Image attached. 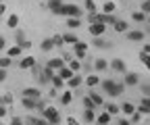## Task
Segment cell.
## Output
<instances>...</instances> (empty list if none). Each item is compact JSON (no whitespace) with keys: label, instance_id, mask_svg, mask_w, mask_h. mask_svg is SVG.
Wrapping results in <instances>:
<instances>
[{"label":"cell","instance_id":"obj_1","mask_svg":"<svg viewBox=\"0 0 150 125\" xmlns=\"http://www.w3.org/2000/svg\"><path fill=\"white\" fill-rule=\"evenodd\" d=\"M81 13H83V11H81L77 4H63V8L59 11V15H65L67 19H79Z\"/></svg>","mask_w":150,"mask_h":125},{"label":"cell","instance_id":"obj_2","mask_svg":"<svg viewBox=\"0 0 150 125\" xmlns=\"http://www.w3.org/2000/svg\"><path fill=\"white\" fill-rule=\"evenodd\" d=\"M40 117H44L50 125H59V123H61V115H59V111H56L54 106H48V109H46Z\"/></svg>","mask_w":150,"mask_h":125},{"label":"cell","instance_id":"obj_3","mask_svg":"<svg viewBox=\"0 0 150 125\" xmlns=\"http://www.w3.org/2000/svg\"><path fill=\"white\" fill-rule=\"evenodd\" d=\"M88 29H90V35H94V38H102V35L106 33V25L104 23H92Z\"/></svg>","mask_w":150,"mask_h":125},{"label":"cell","instance_id":"obj_4","mask_svg":"<svg viewBox=\"0 0 150 125\" xmlns=\"http://www.w3.org/2000/svg\"><path fill=\"white\" fill-rule=\"evenodd\" d=\"M86 52H88V44H86V42H81V40L73 46V54H75V59H79V61H81V59H86Z\"/></svg>","mask_w":150,"mask_h":125},{"label":"cell","instance_id":"obj_5","mask_svg":"<svg viewBox=\"0 0 150 125\" xmlns=\"http://www.w3.org/2000/svg\"><path fill=\"white\" fill-rule=\"evenodd\" d=\"M110 69L117 71V73H123V75L127 73V67H125V61L123 59H112L110 61Z\"/></svg>","mask_w":150,"mask_h":125},{"label":"cell","instance_id":"obj_6","mask_svg":"<svg viewBox=\"0 0 150 125\" xmlns=\"http://www.w3.org/2000/svg\"><path fill=\"white\" fill-rule=\"evenodd\" d=\"M146 38V31H142V29H131V31H127V40L129 42H142Z\"/></svg>","mask_w":150,"mask_h":125},{"label":"cell","instance_id":"obj_7","mask_svg":"<svg viewBox=\"0 0 150 125\" xmlns=\"http://www.w3.org/2000/svg\"><path fill=\"white\" fill-rule=\"evenodd\" d=\"M123 83H125V85H138V83H140V75L127 71V73L123 75Z\"/></svg>","mask_w":150,"mask_h":125},{"label":"cell","instance_id":"obj_8","mask_svg":"<svg viewBox=\"0 0 150 125\" xmlns=\"http://www.w3.org/2000/svg\"><path fill=\"white\" fill-rule=\"evenodd\" d=\"M100 85H102V90H104L108 96H115V90H117V81H112V79H104Z\"/></svg>","mask_w":150,"mask_h":125},{"label":"cell","instance_id":"obj_9","mask_svg":"<svg viewBox=\"0 0 150 125\" xmlns=\"http://www.w3.org/2000/svg\"><path fill=\"white\" fill-rule=\"evenodd\" d=\"M83 81H86V79H83L81 75H77V73H75V75H73V77L67 81V85H69V90H75V88H79Z\"/></svg>","mask_w":150,"mask_h":125},{"label":"cell","instance_id":"obj_10","mask_svg":"<svg viewBox=\"0 0 150 125\" xmlns=\"http://www.w3.org/2000/svg\"><path fill=\"white\" fill-rule=\"evenodd\" d=\"M48 67L54 69L56 73H59L61 69H65V59H50V61H48Z\"/></svg>","mask_w":150,"mask_h":125},{"label":"cell","instance_id":"obj_11","mask_svg":"<svg viewBox=\"0 0 150 125\" xmlns=\"http://www.w3.org/2000/svg\"><path fill=\"white\" fill-rule=\"evenodd\" d=\"M23 96H25V98H33V100H42V98H40V90H38V88H25V90H23Z\"/></svg>","mask_w":150,"mask_h":125},{"label":"cell","instance_id":"obj_12","mask_svg":"<svg viewBox=\"0 0 150 125\" xmlns=\"http://www.w3.org/2000/svg\"><path fill=\"white\" fill-rule=\"evenodd\" d=\"M25 125H50L44 117H25Z\"/></svg>","mask_w":150,"mask_h":125},{"label":"cell","instance_id":"obj_13","mask_svg":"<svg viewBox=\"0 0 150 125\" xmlns=\"http://www.w3.org/2000/svg\"><path fill=\"white\" fill-rule=\"evenodd\" d=\"M19 67L21 69H33L35 67V59L33 56H23L21 61H19Z\"/></svg>","mask_w":150,"mask_h":125},{"label":"cell","instance_id":"obj_14","mask_svg":"<svg viewBox=\"0 0 150 125\" xmlns=\"http://www.w3.org/2000/svg\"><path fill=\"white\" fill-rule=\"evenodd\" d=\"M112 29H115L117 33H127L129 31V25H127V21H123V19H119L115 25H112Z\"/></svg>","mask_w":150,"mask_h":125},{"label":"cell","instance_id":"obj_15","mask_svg":"<svg viewBox=\"0 0 150 125\" xmlns=\"http://www.w3.org/2000/svg\"><path fill=\"white\" fill-rule=\"evenodd\" d=\"M48 8H50V13L59 15V11L63 8V0H48Z\"/></svg>","mask_w":150,"mask_h":125},{"label":"cell","instance_id":"obj_16","mask_svg":"<svg viewBox=\"0 0 150 125\" xmlns=\"http://www.w3.org/2000/svg\"><path fill=\"white\" fill-rule=\"evenodd\" d=\"M21 104L25 106L27 111H35V109H38V100H33V98H25V96H23V98H21Z\"/></svg>","mask_w":150,"mask_h":125},{"label":"cell","instance_id":"obj_17","mask_svg":"<svg viewBox=\"0 0 150 125\" xmlns=\"http://www.w3.org/2000/svg\"><path fill=\"white\" fill-rule=\"evenodd\" d=\"M110 117H112V115L104 111V113H100V115L96 117V123H98V125H108V123H110Z\"/></svg>","mask_w":150,"mask_h":125},{"label":"cell","instance_id":"obj_18","mask_svg":"<svg viewBox=\"0 0 150 125\" xmlns=\"http://www.w3.org/2000/svg\"><path fill=\"white\" fill-rule=\"evenodd\" d=\"M121 111H123V115H129V117H131V115H134V113H136L138 109H136V106L131 104V102H123V106H121Z\"/></svg>","mask_w":150,"mask_h":125},{"label":"cell","instance_id":"obj_19","mask_svg":"<svg viewBox=\"0 0 150 125\" xmlns=\"http://www.w3.org/2000/svg\"><path fill=\"white\" fill-rule=\"evenodd\" d=\"M6 27H11V29H17V27H19V15H8Z\"/></svg>","mask_w":150,"mask_h":125},{"label":"cell","instance_id":"obj_20","mask_svg":"<svg viewBox=\"0 0 150 125\" xmlns=\"http://www.w3.org/2000/svg\"><path fill=\"white\" fill-rule=\"evenodd\" d=\"M65 83H67V81H65L63 77H59V73H56V75L52 77V88H56V90H63Z\"/></svg>","mask_w":150,"mask_h":125},{"label":"cell","instance_id":"obj_21","mask_svg":"<svg viewBox=\"0 0 150 125\" xmlns=\"http://www.w3.org/2000/svg\"><path fill=\"white\" fill-rule=\"evenodd\" d=\"M67 67L73 71V73H79V71H81V63H79V59H71Z\"/></svg>","mask_w":150,"mask_h":125},{"label":"cell","instance_id":"obj_22","mask_svg":"<svg viewBox=\"0 0 150 125\" xmlns=\"http://www.w3.org/2000/svg\"><path fill=\"white\" fill-rule=\"evenodd\" d=\"M110 65L106 63V59H96V63H94V69L96 71H106Z\"/></svg>","mask_w":150,"mask_h":125},{"label":"cell","instance_id":"obj_23","mask_svg":"<svg viewBox=\"0 0 150 125\" xmlns=\"http://www.w3.org/2000/svg\"><path fill=\"white\" fill-rule=\"evenodd\" d=\"M63 38H65V44H71V46H75L79 42V38L75 33H63Z\"/></svg>","mask_w":150,"mask_h":125},{"label":"cell","instance_id":"obj_24","mask_svg":"<svg viewBox=\"0 0 150 125\" xmlns=\"http://www.w3.org/2000/svg\"><path fill=\"white\" fill-rule=\"evenodd\" d=\"M131 19H134L136 23H144V21H146V13H142V11H134V13H131Z\"/></svg>","mask_w":150,"mask_h":125},{"label":"cell","instance_id":"obj_25","mask_svg":"<svg viewBox=\"0 0 150 125\" xmlns=\"http://www.w3.org/2000/svg\"><path fill=\"white\" fill-rule=\"evenodd\" d=\"M112 11H115V2H112V0H106V2L102 4V13L104 15H112Z\"/></svg>","mask_w":150,"mask_h":125},{"label":"cell","instance_id":"obj_26","mask_svg":"<svg viewBox=\"0 0 150 125\" xmlns=\"http://www.w3.org/2000/svg\"><path fill=\"white\" fill-rule=\"evenodd\" d=\"M73 75H75V73H73V71H71L69 67H65V69H61V71H59V77H63L65 81H69Z\"/></svg>","mask_w":150,"mask_h":125},{"label":"cell","instance_id":"obj_27","mask_svg":"<svg viewBox=\"0 0 150 125\" xmlns=\"http://www.w3.org/2000/svg\"><path fill=\"white\" fill-rule=\"evenodd\" d=\"M98 83H102V81L98 79V75H88V77H86V85H88V88H94V85H98Z\"/></svg>","mask_w":150,"mask_h":125},{"label":"cell","instance_id":"obj_28","mask_svg":"<svg viewBox=\"0 0 150 125\" xmlns=\"http://www.w3.org/2000/svg\"><path fill=\"white\" fill-rule=\"evenodd\" d=\"M40 48H42L44 52H50V50L54 48V42H52V38H48V40H42V44H40Z\"/></svg>","mask_w":150,"mask_h":125},{"label":"cell","instance_id":"obj_29","mask_svg":"<svg viewBox=\"0 0 150 125\" xmlns=\"http://www.w3.org/2000/svg\"><path fill=\"white\" fill-rule=\"evenodd\" d=\"M71 100H73V92L71 90H67V92L61 94V104H71Z\"/></svg>","mask_w":150,"mask_h":125},{"label":"cell","instance_id":"obj_30","mask_svg":"<svg viewBox=\"0 0 150 125\" xmlns=\"http://www.w3.org/2000/svg\"><path fill=\"white\" fill-rule=\"evenodd\" d=\"M21 54V46H11L8 50H6V56H11V59H15V56H19Z\"/></svg>","mask_w":150,"mask_h":125},{"label":"cell","instance_id":"obj_31","mask_svg":"<svg viewBox=\"0 0 150 125\" xmlns=\"http://www.w3.org/2000/svg\"><path fill=\"white\" fill-rule=\"evenodd\" d=\"M96 48H110V42H106V40H102V38H94V42H92Z\"/></svg>","mask_w":150,"mask_h":125},{"label":"cell","instance_id":"obj_32","mask_svg":"<svg viewBox=\"0 0 150 125\" xmlns=\"http://www.w3.org/2000/svg\"><path fill=\"white\" fill-rule=\"evenodd\" d=\"M83 119H86L88 123H96V115H94L92 109H86V111H83Z\"/></svg>","mask_w":150,"mask_h":125},{"label":"cell","instance_id":"obj_33","mask_svg":"<svg viewBox=\"0 0 150 125\" xmlns=\"http://www.w3.org/2000/svg\"><path fill=\"white\" fill-rule=\"evenodd\" d=\"M88 96H90V98L94 100V104H96V106H102V104H104V100H102V96H100V94H96V92H90Z\"/></svg>","mask_w":150,"mask_h":125},{"label":"cell","instance_id":"obj_34","mask_svg":"<svg viewBox=\"0 0 150 125\" xmlns=\"http://www.w3.org/2000/svg\"><path fill=\"white\" fill-rule=\"evenodd\" d=\"M104 111H106V113H110V115H119V111H121V106H117V104H112V102H108Z\"/></svg>","mask_w":150,"mask_h":125},{"label":"cell","instance_id":"obj_35","mask_svg":"<svg viewBox=\"0 0 150 125\" xmlns=\"http://www.w3.org/2000/svg\"><path fill=\"white\" fill-rule=\"evenodd\" d=\"M83 106H86V109H92V111H96V109H98V106L94 104V100H92L90 96H83Z\"/></svg>","mask_w":150,"mask_h":125},{"label":"cell","instance_id":"obj_36","mask_svg":"<svg viewBox=\"0 0 150 125\" xmlns=\"http://www.w3.org/2000/svg\"><path fill=\"white\" fill-rule=\"evenodd\" d=\"M83 6L88 8V13H90V15H94V13H96V2H94V0H86V2H83Z\"/></svg>","mask_w":150,"mask_h":125},{"label":"cell","instance_id":"obj_37","mask_svg":"<svg viewBox=\"0 0 150 125\" xmlns=\"http://www.w3.org/2000/svg\"><path fill=\"white\" fill-rule=\"evenodd\" d=\"M42 73H44V75H46V77H48V79H50V83H52V77H54V75H56V71H54V69H50V67H48V65H46V67H44V69H42Z\"/></svg>","mask_w":150,"mask_h":125},{"label":"cell","instance_id":"obj_38","mask_svg":"<svg viewBox=\"0 0 150 125\" xmlns=\"http://www.w3.org/2000/svg\"><path fill=\"white\" fill-rule=\"evenodd\" d=\"M13 104V94H2V106H6V109H8V106Z\"/></svg>","mask_w":150,"mask_h":125},{"label":"cell","instance_id":"obj_39","mask_svg":"<svg viewBox=\"0 0 150 125\" xmlns=\"http://www.w3.org/2000/svg\"><path fill=\"white\" fill-rule=\"evenodd\" d=\"M81 25V19H67V27H71V29H77Z\"/></svg>","mask_w":150,"mask_h":125},{"label":"cell","instance_id":"obj_40","mask_svg":"<svg viewBox=\"0 0 150 125\" xmlns=\"http://www.w3.org/2000/svg\"><path fill=\"white\" fill-rule=\"evenodd\" d=\"M140 61L146 65V69L150 71V54H146V52H140Z\"/></svg>","mask_w":150,"mask_h":125},{"label":"cell","instance_id":"obj_41","mask_svg":"<svg viewBox=\"0 0 150 125\" xmlns=\"http://www.w3.org/2000/svg\"><path fill=\"white\" fill-rule=\"evenodd\" d=\"M52 42H54V46H63V44H65V38L56 33V35H52Z\"/></svg>","mask_w":150,"mask_h":125},{"label":"cell","instance_id":"obj_42","mask_svg":"<svg viewBox=\"0 0 150 125\" xmlns=\"http://www.w3.org/2000/svg\"><path fill=\"white\" fill-rule=\"evenodd\" d=\"M140 11L146 13V15H150V0H144V2L140 4Z\"/></svg>","mask_w":150,"mask_h":125},{"label":"cell","instance_id":"obj_43","mask_svg":"<svg viewBox=\"0 0 150 125\" xmlns=\"http://www.w3.org/2000/svg\"><path fill=\"white\" fill-rule=\"evenodd\" d=\"M11 63H13V59H11V56H2V61H0V67L6 69V67H11Z\"/></svg>","mask_w":150,"mask_h":125},{"label":"cell","instance_id":"obj_44","mask_svg":"<svg viewBox=\"0 0 150 125\" xmlns=\"http://www.w3.org/2000/svg\"><path fill=\"white\" fill-rule=\"evenodd\" d=\"M35 79L40 81V85H44V83H50V79H48V77L44 75V73H40V75H35Z\"/></svg>","mask_w":150,"mask_h":125},{"label":"cell","instance_id":"obj_45","mask_svg":"<svg viewBox=\"0 0 150 125\" xmlns=\"http://www.w3.org/2000/svg\"><path fill=\"white\" fill-rule=\"evenodd\" d=\"M25 42V33L23 31H17V46H21Z\"/></svg>","mask_w":150,"mask_h":125},{"label":"cell","instance_id":"obj_46","mask_svg":"<svg viewBox=\"0 0 150 125\" xmlns=\"http://www.w3.org/2000/svg\"><path fill=\"white\" fill-rule=\"evenodd\" d=\"M119 19H117V17L115 15H106V25H115Z\"/></svg>","mask_w":150,"mask_h":125},{"label":"cell","instance_id":"obj_47","mask_svg":"<svg viewBox=\"0 0 150 125\" xmlns=\"http://www.w3.org/2000/svg\"><path fill=\"white\" fill-rule=\"evenodd\" d=\"M46 109H48V106H46V102H44V100H38V109H35V111H40V115H42Z\"/></svg>","mask_w":150,"mask_h":125},{"label":"cell","instance_id":"obj_48","mask_svg":"<svg viewBox=\"0 0 150 125\" xmlns=\"http://www.w3.org/2000/svg\"><path fill=\"white\" fill-rule=\"evenodd\" d=\"M11 125H25V121H23L21 117H13V119H11Z\"/></svg>","mask_w":150,"mask_h":125},{"label":"cell","instance_id":"obj_49","mask_svg":"<svg viewBox=\"0 0 150 125\" xmlns=\"http://www.w3.org/2000/svg\"><path fill=\"white\" fill-rule=\"evenodd\" d=\"M140 119H142V113H140V111H136L134 115H131V123H138Z\"/></svg>","mask_w":150,"mask_h":125},{"label":"cell","instance_id":"obj_50","mask_svg":"<svg viewBox=\"0 0 150 125\" xmlns=\"http://www.w3.org/2000/svg\"><path fill=\"white\" fill-rule=\"evenodd\" d=\"M140 90H142V94H144L146 98H150V85H142Z\"/></svg>","mask_w":150,"mask_h":125},{"label":"cell","instance_id":"obj_51","mask_svg":"<svg viewBox=\"0 0 150 125\" xmlns=\"http://www.w3.org/2000/svg\"><path fill=\"white\" fill-rule=\"evenodd\" d=\"M138 111H140L142 115H148V113H150V109H148V106H144V104H140V106H138Z\"/></svg>","mask_w":150,"mask_h":125},{"label":"cell","instance_id":"obj_52","mask_svg":"<svg viewBox=\"0 0 150 125\" xmlns=\"http://www.w3.org/2000/svg\"><path fill=\"white\" fill-rule=\"evenodd\" d=\"M67 125H79V121L73 119V117H67Z\"/></svg>","mask_w":150,"mask_h":125},{"label":"cell","instance_id":"obj_53","mask_svg":"<svg viewBox=\"0 0 150 125\" xmlns=\"http://www.w3.org/2000/svg\"><path fill=\"white\" fill-rule=\"evenodd\" d=\"M140 104H144V106H148V109H150V98H146V96H144V98H142V102H140Z\"/></svg>","mask_w":150,"mask_h":125},{"label":"cell","instance_id":"obj_54","mask_svg":"<svg viewBox=\"0 0 150 125\" xmlns=\"http://www.w3.org/2000/svg\"><path fill=\"white\" fill-rule=\"evenodd\" d=\"M142 52H146V54H150V44H144V48H142Z\"/></svg>","mask_w":150,"mask_h":125},{"label":"cell","instance_id":"obj_55","mask_svg":"<svg viewBox=\"0 0 150 125\" xmlns=\"http://www.w3.org/2000/svg\"><path fill=\"white\" fill-rule=\"evenodd\" d=\"M119 125H134V123H131V121H125V119H121V121H119Z\"/></svg>","mask_w":150,"mask_h":125},{"label":"cell","instance_id":"obj_56","mask_svg":"<svg viewBox=\"0 0 150 125\" xmlns=\"http://www.w3.org/2000/svg\"><path fill=\"white\" fill-rule=\"evenodd\" d=\"M29 46H31V42H29V40H25V42L21 44V48H29Z\"/></svg>","mask_w":150,"mask_h":125},{"label":"cell","instance_id":"obj_57","mask_svg":"<svg viewBox=\"0 0 150 125\" xmlns=\"http://www.w3.org/2000/svg\"><path fill=\"white\" fill-rule=\"evenodd\" d=\"M146 33H150V27H146Z\"/></svg>","mask_w":150,"mask_h":125},{"label":"cell","instance_id":"obj_58","mask_svg":"<svg viewBox=\"0 0 150 125\" xmlns=\"http://www.w3.org/2000/svg\"><path fill=\"white\" fill-rule=\"evenodd\" d=\"M140 2H144V0H140Z\"/></svg>","mask_w":150,"mask_h":125}]
</instances>
